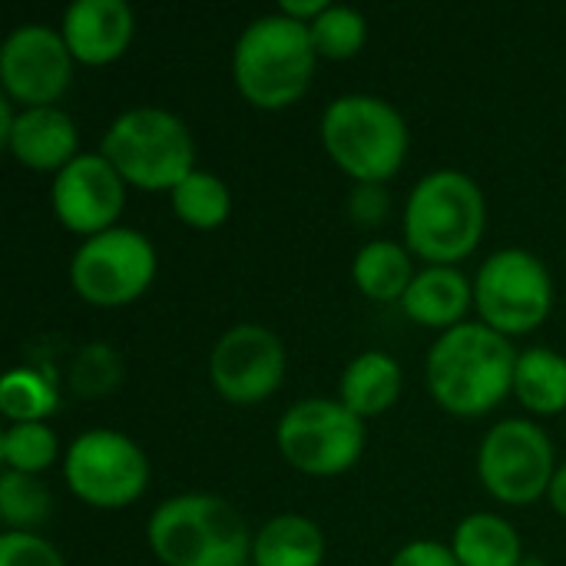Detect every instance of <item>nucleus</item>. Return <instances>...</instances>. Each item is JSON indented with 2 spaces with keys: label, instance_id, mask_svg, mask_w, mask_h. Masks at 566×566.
I'll return each mask as SVG.
<instances>
[{
  "label": "nucleus",
  "instance_id": "1",
  "mask_svg": "<svg viewBox=\"0 0 566 566\" xmlns=\"http://www.w3.org/2000/svg\"><path fill=\"white\" fill-rule=\"evenodd\" d=\"M517 352L484 322H464L431 345L424 378L431 398L454 418L491 415L514 391Z\"/></svg>",
  "mask_w": 566,
  "mask_h": 566
},
{
  "label": "nucleus",
  "instance_id": "2",
  "mask_svg": "<svg viewBox=\"0 0 566 566\" xmlns=\"http://www.w3.org/2000/svg\"><path fill=\"white\" fill-rule=\"evenodd\" d=\"M146 541L163 566H245L255 537L226 497L176 494L149 514Z\"/></svg>",
  "mask_w": 566,
  "mask_h": 566
},
{
  "label": "nucleus",
  "instance_id": "3",
  "mask_svg": "<svg viewBox=\"0 0 566 566\" xmlns=\"http://www.w3.org/2000/svg\"><path fill=\"white\" fill-rule=\"evenodd\" d=\"M484 226V192L458 169L428 172L405 202V242L428 265H458L474 255Z\"/></svg>",
  "mask_w": 566,
  "mask_h": 566
},
{
  "label": "nucleus",
  "instance_id": "4",
  "mask_svg": "<svg viewBox=\"0 0 566 566\" xmlns=\"http://www.w3.org/2000/svg\"><path fill=\"white\" fill-rule=\"evenodd\" d=\"M315 43L305 23L285 13L255 17L235 40L232 80L259 109H285L308 90L315 76Z\"/></svg>",
  "mask_w": 566,
  "mask_h": 566
},
{
  "label": "nucleus",
  "instance_id": "5",
  "mask_svg": "<svg viewBox=\"0 0 566 566\" xmlns=\"http://www.w3.org/2000/svg\"><path fill=\"white\" fill-rule=\"evenodd\" d=\"M322 143L355 182H388L408 156V123L381 96L348 93L325 106Z\"/></svg>",
  "mask_w": 566,
  "mask_h": 566
},
{
  "label": "nucleus",
  "instance_id": "6",
  "mask_svg": "<svg viewBox=\"0 0 566 566\" xmlns=\"http://www.w3.org/2000/svg\"><path fill=\"white\" fill-rule=\"evenodd\" d=\"M99 153L126 186L143 192H172L189 172H196L192 133L163 106H133L119 113L106 129Z\"/></svg>",
  "mask_w": 566,
  "mask_h": 566
},
{
  "label": "nucleus",
  "instance_id": "7",
  "mask_svg": "<svg viewBox=\"0 0 566 566\" xmlns=\"http://www.w3.org/2000/svg\"><path fill=\"white\" fill-rule=\"evenodd\" d=\"M275 441L298 474L338 478L358 464L368 431L338 398H302L282 415Z\"/></svg>",
  "mask_w": 566,
  "mask_h": 566
},
{
  "label": "nucleus",
  "instance_id": "8",
  "mask_svg": "<svg viewBox=\"0 0 566 566\" xmlns=\"http://www.w3.org/2000/svg\"><path fill=\"white\" fill-rule=\"evenodd\" d=\"M474 305L481 322L504 338L531 335L554 312L551 269L527 249H501L478 269Z\"/></svg>",
  "mask_w": 566,
  "mask_h": 566
},
{
  "label": "nucleus",
  "instance_id": "9",
  "mask_svg": "<svg viewBox=\"0 0 566 566\" xmlns=\"http://www.w3.org/2000/svg\"><path fill=\"white\" fill-rule=\"evenodd\" d=\"M63 478L73 497L96 511H123L146 494L149 461L143 448L119 431H83L63 458Z\"/></svg>",
  "mask_w": 566,
  "mask_h": 566
},
{
  "label": "nucleus",
  "instance_id": "10",
  "mask_svg": "<svg viewBox=\"0 0 566 566\" xmlns=\"http://www.w3.org/2000/svg\"><path fill=\"white\" fill-rule=\"evenodd\" d=\"M156 249L136 229H109L83 239L70 262L73 292L96 308L136 302L156 279Z\"/></svg>",
  "mask_w": 566,
  "mask_h": 566
},
{
  "label": "nucleus",
  "instance_id": "11",
  "mask_svg": "<svg viewBox=\"0 0 566 566\" xmlns=\"http://www.w3.org/2000/svg\"><path fill=\"white\" fill-rule=\"evenodd\" d=\"M554 474L557 461L547 431L521 418L494 424L478 451V478L484 491L511 507H527L547 497Z\"/></svg>",
  "mask_w": 566,
  "mask_h": 566
},
{
  "label": "nucleus",
  "instance_id": "12",
  "mask_svg": "<svg viewBox=\"0 0 566 566\" xmlns=\"http://www.w3.org/2000/svg\"><path fill=\"white\" fill-rule=\"evenodd\" d=\"M289 355L275 332L262 325H235L229 328L212 355H209V378L222 401L229 405H262L272 398L285 381Z\"/></svg>",
  "mask_w": 566,
  "mask_h": 566
},
{
  "label": "nucleus",
  "instance_id": "13",
  "mask_svg": "<svg viewBox=\"0 0 566 566\" xmlns=\"http://www.w3.org/2000/svg\"><path fill=\"white\" fill-rule=\"evenodd\" d=\"M73 63L76 60L70 56L60 30L46 23H23L0 46L3 93L23 109L53 106L73 80Z\"/></svg>",
  "mask_w": 566,
  "mask_h": 566
},
{
  "label": "nucleus",
  "instance_id": "14",
  "mask_svg": "<svg viewBox=\"0 0 566 566\" xmlns=\"http://www.w3.org/2000/svg\"><path fill=\"white\" fill-rule=\"evenodd\" d=\"M50 202L63 229L93 239L116 229L126 206V182L103 153H80L63 172L53 176Z\"/></svg>",
  "mask_w": 566,
  "mask_h": 566
},
{
  "label": "nucleus",
  "instance_id": "15",
  "mask_svg": "<svg viewBox=\"0 0 566 566\" xmlns=\"http://www.w3.org/2000/svg\"><path fill=\"white\" fill-rule=\"evenodd\" d=\"M60 33L76 63L109 66L129 50L136 17L126 0H76L66 7Z\"/></svg>",
  "mask_w": 566,
  "mask_h": 566
},
{
  "label": "nucleus",
  "instance_id": "16",
  "mask_svg": "<svg viewBox=\"0 0 566 566\" xmlns=\"http://www.w3.org/2000/svg\"><path fill=\"white\" fill-rule=\"evenodd\" d=\"M10 156L33 172H63L80 156L76 123L56 106L20 109L3 143Z\"/></svg>",
  "mask_w": 566,
  "mask_h": 566
},
{
  "label": "nucleus",
  "instance_id": "17",
  "mask_svg": "<svg viewBox=\"0 0 566 566\" xmlns=\"http://www.w3.org/2000/svg\"><path fill=\"white\" fill-rule=\"evenodd\" d=\"M471 305H474V285L454 265L421 269L401 298V308L415 325L441 328V332L464 325Z\"/></svg>",
  "mask_w": 566,
  "mask_h": 566
},
{
  "label": "nucleus",
  "instance_id": "18",
  "mask_svg": "<svg viewBox=\"0 0 566 566\" xmlns=\"http://www.w3.org/2000/svg\"><path fill=\"white\" fill-rule=\"evenodd\" d=\"M401 381H405L401 365L388 352H361L342 371L338 401L365 421V418L385 415L398 401Z\"/></svg>",
  "mask_w": 566,
  "mask_h": 566
},
{
  "label": "nucleus",
  "instance_id": "19",
  "mask_svg": "<svg viewBox=\"0 0 566 566\" xmlns=\"http://www.w3.org/2000/svg\"><path fill=\"white\" fill-rule=\"evenodd\" d=\"M325 537L302 514L272 517L252 541V566H322Z\"/></svg>",
  "mask_w": 566,
  "mask_h": 566
},
{
  "label": "nucleus",
  "instance_id": "20",
  "mask_svg": "<svg viewBox=\"0 0 566 566\" xmlns=\"http://www.w3.org/2000/svg\"><path fill=\"white\" fill-rule=\"evenodd\" d=\"M451 551L461 566H524L517 531L497 514H471L458 524Z\"/></svg>",
  "mask_w": 566,
  "mask_h": 566
},
{
  "label": "nucleus",
  "instance_id": "21",
  "mask_svg": "<svg viewBox=\"0 0 566 566\" xmlns=\"http://www.w3.org/2000/svg\"><path fill=\"white\" fill-rule=\"evenodd\" d=\"M415 275L418 272L411 265L408 249H401L398 242H385V239L361 245L352 262V279L358 292L371 302H401Z\"/></svg>",
  "mask_w": 566,
  "mask_h": 566
},
{
  "label": "nucleus",
  "instance_id": "22",
  "mask_svg": "<svg viewBox=\"0 0 566 566\" xmlns=\"http://www.w3.org/2000/svg\"><path fill=\"white\" fill-rule=\"evenodd\" d=\"M517 401L541 418L566 411V358L554 348H527L517 355L514 371Z\"/></svg>",
  "mask_w": 566,
  "mask_h": 566
},
{
  "label": "nucleus",
  "instance_id": "23",
  "mask_svg": "<svg viewBox=\"0 0 566 566\" xmlns=\"http://www.w3.org/2000/svg\"><path fill=\"white\" fill-rule=\"evenodd\" d=\"M169 199H172L176 219L186 222V226H192V229H202V232L219 229L229 219V212H232V192H229V186L219 176L202 172V169L189 172L169 192Z\"/></svg>",
  "mask_w": 566,
  "mask_h": 566
},
{
  "label": "nucleus",
  "instance_id": "24",
  "mask_svg": "<svg viewBox=\"0 0 566 566\" xmlns=\"http://www.w3.org/2000/svg\"><path fill=\"white\" fill-rule=\"evenodd\" d=\"M56 405L53 381L33 368H10L0 378V411L10 424H43Z\"/></svg>",
  "mask_w": 566,
  "mask_h": 566
},
{
  "label": "nucleus",
  "instance_id": "25",
  "mask_svg": "<svg viewBox=\"0 0 566 566\" xmlns=\"http://www.w3.org/2000/svg\"><path fill=\"white\" fill-rule=\"evenodd\" d=\"M60 458V441L50 424H10L0 438L3 471L17 474H43Z\"/></svg>",
  "mask_w": 566,
  "mask_h": 566
},
{
  "label": "nucleus",
  "instance_id": "26",
  "mask_svg": "<svg viewBox=\"0 0 566 566\" xmlns=\"http://www.w3.org/2000/svg\"><path fill=\"white\" fill-rule=\"evenodd\" d=\"M50 511H53L50 491L36 478L3 471V478H0V517L10 531L33 534V527H40L50 517Z\"/></svg>",
  "mask_w": 566,
  "mask_h": 566
},
{
  "label": "nucleus",
  "instance_id": "27",
  "mask_svg": "<svg viewBox=\"0 0 566 566\" xmlns=\"http://www.w3.org/2000/svg\"><path fill=\"white\" fill-rule=\"evenodd\" d=\"M315 53L325 60H352L368 40V20L352 7H328L315 23H308Z\"/></svg>",
  "mask_w": 566,
  "mask_h": 566
},
{
  "label": "nucleus",
  "instance_id": "28",
  "mask_svg": "<svg viewBox=\"0 0 566 566\" xmlns=\"http://www.w3.org/2000/svg\"><path fill=\"white\" fill-rule=\"evenodd\" d=\"M119 371H123V365H119L116 352L96 342V345L83 348L73 365V391L83 398L109 395L119 385Z\"/></svg>",
  "mask_w": 566,
  "mask_h": 566
},
{
  "label": "nucleus",
  "instance_id": "29",
  "mask_svg": "<svg viewBox=\"0 0 566 566\" xmlns=\"http://www.w3.org/2000/svg\"><path fill=\"white\" fill-rule=\"evenodd\" d=\"M0 566H66L60 551L40 534L7 531L0 537Z\"/></svg>",
  "mask_w": 566,
  "mask_h": 566
},
{
  "label": "nucleus",
  "instance_id": "30",
  "mask_svg": "<svg viewBox=\"0 0 566 566\" xmlns=\"http://www.w3.org/2000/svg\"><path fill=\"white\" fill-rule=\"evenodd\" d=\"M391 209V196L381 182H355L348 196V212L358 226H381Z\"/></svg>",
  "mask_w": 566,
  "mask_h": 566
},
{
  "label": "nucleus",
  "instance_id": "31",
  "mask_svg": "<svg viewBox=\"0 0 566 566\" xmlns=\"http://www.w3.org/2000/svg\"><path fill=\"white\" fill-rule=\"evenodd\" d=\"M388 566H461L454 551L438 544V541H415L408 547H401Z\"/></svg>",
  "mask_w": 566,
  "mask_h": 566
},
{
  "label": "nucleus",
  "instance_id": "32",
  "mask_svg": "<svg viewBox=\"0 0 566 566\" xmlns=\"http://www.w3.org/2000/svg\"><path fill=\"white\" fill-rule=\"evenodd\" d=\"M332 3L328 0H282L279 3V13H285L289 20H298V23H315Z\"/></svg>",
  "mask_w": 566,
  "mask_h": 566
},
{
  "label": "nucleus",
  "instance_id": "33",
  "mask_svg": "<svg viewBox=\"0 0 566 566\" xmlns=\"http://www.w3.org/2000/svg\"><path fill=\"white\" fill-rule=\"evenodd\" d=\"M547 501H551V507L566 517V464L557 468V474H554V481H551V491H547Z\"/></svg>",
  "mask_w": 566,
  "mask_h": 566
},
{
  "label": "nucleus",
  "instance_id": "34",
  "mask_svg": "<svg viewBox=\"0 0 566 566\" xmlns=\"http://www.w3.org/2000/svg\"><path fill=\"white\" fill-rule=\"evenodd\" d=\"M245 566H252V564H245Z\"/></svg>",
  "mask_w": 566,
  "mask_h": 566
}]
</instances>
